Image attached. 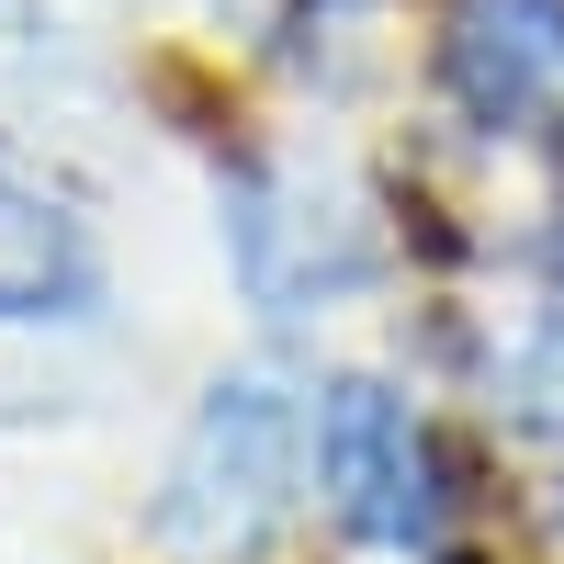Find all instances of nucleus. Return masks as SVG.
I'll return each mask as SVG.
<instances>
[{"label":"nucleus","mask_w":564,"mask_h":564,"mask_svg":"<svg viewBox=\"0 0 564 564\" xmlns=\"http://www.w3.org/2000/svg\"><path fill=\"white\" fill-rule=\"evenodd\" d=\"M441 79L497 135H564V0H452Z\"/></svg>","instance_id":"3"},{"label":"nucleus","mask_w":564,"mask_h":564,"mask_svg":"<svg viewBox=\"0 0 564 564\" xmlns=\"http://www.w3.org/2000/svg\"><path fill=\"white\" fill-rule=\"evenodd\" d=\"M294 475H305V406L271 372H226L170 452L148 531L170 564H249L282 531V508H294Z\"/></svg>","instance_id":"1"},{"label":"nucleus","mask_w":564,"mask_h":564,"mask_svg":"<svg viewBox=\"0 0 564 564\" xmlns=\"http://www.w3.org/2000/svg\"><path fill=\"white\" fill-rule=\"evenodd\" d=\"M305 452H316V497L339 508L350 542H430L441 531V463H430V430L417 406L384 384V372H339L305 417Z\"/></svg>","instance_id":"2"},{"label":"nucleus","mask_w":564,"mask_h":564,"mask_svg":"<svg viewBox=\"0 0 564 564\" xmlns=\"http://www.w3.org/2000/svg\"><path fill=\"white\" fill-rule=\"evenodd\" d=\"M90 294H102V260L79 215L0 181V316H90Z\"/></svg>","instance_id":"4"}]
</instances>
